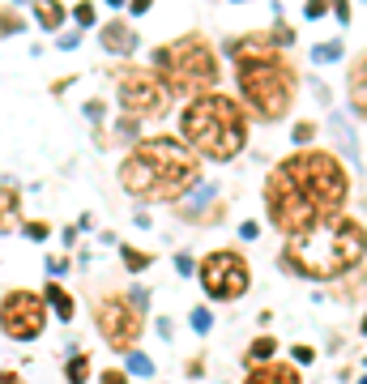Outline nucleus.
<instances>
[{"instance_id":"1","label":"nucleus","mask_w":367,"mask_h":384,"mask_svg":"<svg viewBox=\"0 0 367 384\" xmlns=\"http://www.w3.org/2000/svg\"><path fill=\"white\" fill-rule=\"evenodd\" d=\"M120 184L137 201H180L201 184V167L180 137H145L124 154Z\"/></svg>"},{"instance_id":"2","label":"nucleus","mask_w":367,"mask_h":384,"mask_svg":"<svg viewBox=\"0 0 367 384\" xmlns=\"http://www.w3.org/2000/svg\"><path fill=\"white\" fill-rule=\"evenodd\" d=\"M363 252H367L363 222L338 214V218H321L308 235L286 239L282 265L291 274H304V278H334V274L355 269L363 261Z\"/></svg>"},{"instance_id":"3","label":"nucleus","mask_w":367,"mask_h":384,"mask_svg":"<svg viewBox=\"0 0 367 384\" xmlns=\"http://www.w3.org/2000/svg\"><path fill=\"white\" fill-rule=\"evenodd\" d=\"M235 56V77H239V90L244 98L252 103V111L261 120H282L291 111V98H295V68L286 56L269 51L265 38H248V43H235L231 47Z\"/></svg>"},{"instance_id":"4","label":"nucleus","mask_w":367,"mask_h":384,"mask_svg":"<svg viewBox=\"0 0 367 384\" xmlns=\"http://www.w3.org/2000/svg\"><path fill=\"white\" fill-rule=\"evenodd\" d=\"M180 133H184L180 141L192 154L227 162V158H235L248 145V115L227 94H197L184 107V115H180Z\"/></svg>"},{"instance_id":"5","label":"nucleus","mask_w":367,"mask_h":384,"mask_svg":"<svg viewBox=\"0 0 367 384\" xmlns=\"http://www.w3.org/2000/svg\"><path fill=\"white\" fill-rule=\"evenodd\" d=\"M278 167L295 180V188L316 205L321 218H338V214H342L346 192H351V180H346L342 162H338L329 150H299V154H291V158L278 162Z\"/></svg>"},{"instance_id":"6","label":"nucleus","mask_w":367,"mask_h":384,"mask_svg":"<svg viewBox=\"0 0 367 384\" xmlns=\"http://www.w3.org/2000/svg\"><path fill=\"white\" fill-rule=\"evenodd\" d=\"M154 73L171 85V94H205L218 81V60L201 34H184L167 47H154Z\"/></svg>"},{"instance_id":"7","label":"nucleus","mask_w":367,"mask_h":384,"mask_svg":"<svg viewBox=\"0 0 367 384\" xmlns=\"http://www.w3.org/2000/svg\"><path fill=\"white\" fill-rule=\"evenodd\" d=\"M265 209H269V222H274L286 239H299V235H308V231L321 222L316 205L295 188V180H291L282 167H274L269 180H265Z\"/></svg>"},{"instance_id":"8","label":"nucleus","mask_w":367,"mask_h":384,"mask_svg":"<svg viewBox=\"0 0 367 384\" xmlns=\"http://www.w3.org/2000/svg\"><path fill=\"white\" fill-rule=\"evenodd\" d=\"M197 278H201L205 295H210V299H218V303H231V299L248 295V282H252L248 261H244L239 252H231V248L210 252V256L197 265Z\"/></svg>"},{"instance_id":"9","label":"nucleus","mask_w":367,"mask_h":384,"mask_svg":"<svg viewBox=\"0 0 367 384\" xmlns=\"http://www.w3.org/2000/svg\"><path fill=\"white\" fill-rule=\"evenodd\" d=\"M120 107L133 120H154L171 111V85L154 73V68H133L120 81Z\"/></svg>"},{"instance_id":"10","label":"nucleus","mask_w":367,"mask_h":384,"mask_svg":"<svg viewBox=\"0 0 367 384\" xmlns=\"http://www.w3.org/2000/svg\"><path fill=\"white\" fill-rule=\"evenodd\" d=\"M43 325H47V303H43V295L17 286V291H9V295L0 299V333H4L9 342H34V338H43Z\"/></svg>"},{"instance_id":"11","label":"nucleus","mask_w":367,"mask_h":384,"mask_svg":"<svg viewBox=\"0 0 367 384\" xmlns=\"http://www.w3.org/2000/svg\"><path fill=\"white\" fill-rule=\"evenodd\" d=\"M94 325H98V333L107 338L111 351H128V346L141 338L145 312H141L128 295H107V299H98V308H94Z\"/></svg>"},{"instance_id":"12","label":"nucleus","mask_w":367,"mask_h":384,"mask_svg":"<svg viewBox=\"0 0 367 384\" xmlns=\"http://www.w3.org/2000/svg\"><path fill=\"white\" fill-rule=\"evenodd\" d=\"M21 227V192L13 184H0V235H13Z\"/></svg>"},{"instance_id":"13","label":"nucleus","mask_w":367,"mask_h":384,"mask_svg":"<svg viewBox=\"0 0 367 384\" xmlns=\"http://www.w3.org/2000/svg\"><path fill=\"white\" fill-rule=\"evenodd\" d=\"M98 38H103V47H107L111 56H128V51L137 47V30H128L124 21H107Z\"/></svg>"},{"instance_id":"14","label":"nucleus","mask_w":367,"mask_h":384,"mask_svg":"<svg viewBox=\"0 0 367 384\" xmlns=\"http://www.w3.org/2000/svg\"><path fill=\"white\" fill-rule=\"evenodd\" d=\"M244 384H304V380H299V372L291 363H261V368L248 372Z\"/></svg>"},{"instance_id":"15","label":"nucleus","mask_w":367,"mask_h":384,"mask_svg":"<svg viewBox=\"0 0 367 384\" xmlns=\"http://www.w3.org/2000/svg\"><path fill=\"white\" fill-rule=\"evenodd\" d=\"M43 303H47V308H51V312H56V316H60L64 325H68V321L77 316V303H73V295H68V291H64V286H60L56 278L47 282V291H43Z\"/></svg>"},{"instance_id":"16","label":"nucleus","mask_w":367,"mask_h":384,"mask_svg":"<svg viewBox=\"0 0 367 384\" xmlns=\"http://www.w3.org/2000/svg\"><path fill=\"white\" fill-rule=\"evenodd\" d=\"M351 98H355V111L367 120V51L351 64Z\"/></svg>"},{"instance_id":"17","label":"nucleus","mask_w":367,"mask_h":384,"mask_svg":"<svg viewBox=\"0 0 367 384\" xmlns=\"http://www.w3.org/2000/svg\"><path fill=\"white\" fill-rule=\"evenodd\" d=\"M34 13H38V26L51 30V34L64 26V4L60 0H34Z\"/></svg>"},{"instance_id":"18","label":"nucleus","mask_w":367,"mask_h":384,"mask_svg":"<svg viewBox=\"0 0 367 384\" xmlns=\"http://www.w3.org/2000/svg\"><path fill=\"white\" fill-rule=\"evenodd\" d=\"M86 380H90V355L77 351V355L68 359V384H86Z\"/></svg>"},{"instance_id":"19","label":"nucleus","mask_w":367,"mask_h":384,"mask_svg":"<svg viewBox=\"0 0 367 384\" xmlns=\"http://www.w3.org/2000/svg\"><path fill=\"white\" fill-rule=\"evenodd\" d=\"M120 256H124V265H128L133 274H141V269H150V265H154V256H150V252H141V248H128V244H124V252H120Z\"/></svg>"},{"instance_id":"20","label":"nucleus","mask_w":367,"mask_h":384,"mask_svg":"<svg viewBox=\"0 0 367 384\" xmlns=\"http://www.w3.org/2000/svg\"><path fill=\"white\" fill-rule=\"evenodd\" d=\"M269 355H274V338H257V342H252V351H248V359H252V363H265Z\"/></svg>"},{"instance_id":"21","label":"nucleus","mask_w":367,"mask_h":384,"mask_svg":"<svg viewBox=\"0 0 367 384\" xmlns=\"http://www.w3.org/2000/svg\"><path fill=\"white\" fill-rule=\"evenodd\" d=\"M128 376H154V363L133 351V355H128Z\"/></svg>"},{"instance_id":"22","label":"nucleus","mask_w":367,"mask_h":384,"mask_svg":"<svg viewBox=\"0 0 367 384\" xmlns=\"http://www.w3.org/2000/svg\"><path fill=\"white\" fill-rule=\"evenodd\" d=\"M338 56H342V43H321V47L312 51L316 64H329V60H338Z\"/></svg>"},{"instance_id":"23","label":"nucleus","mask_w":367,"mask_h":384,"mask_svg":"<svg viewBox=\"0 0 367 384\" xmlns=\"http://www.w3.org/2000/svg\"><path fill=\"white\" fill-rule=\"evenodd\" d=\"M21 231H26V235H30L34 244H43V239L51 235V227H47V222H21Z\"/></svg>"},{"instance_id":"24","label":"nucleus","mask_w":367,"mask_h":384,"mask_svg":"<svg viewBox=\"0 0 367 384\" xmlns=\"http://www.w3.org/2000/svg\"><path fill=\"white\" fill-rule=\"evenodd\" d=\"M210 325H214L210 308H197V312H192V329H197V333H210Z\"/></svg>"},{"instance_id":"25","label":"nucleus","mask_w":367,"mask_h":384,"mask_svg":"<svg viewBox=\"0 0 367 384\" xmlns=\"http://www.w3.org/2000/svg\"><path fill=\"white\" fill-rule=\"evenodd\" d=\"M73 17H77L81 26H94V4H90V0H81V4L73 9Z\"/></svg>"},{"instance_id":"26","label":"nucleus","mask_w":367,"mask_h":384,"mask_svg":"<svg viewBox=\"0 0 367 384\" xmlns=\"http://www.w3.org/2000/svg\"><path fill=\"white\" fill-rule=\"evenodd\" d=\"M291 137H295V141H312V137H316V124H312V120H304V124H295V133H291Z\"/></svg>"},{"instance_id":"27","label":"nucleus","mask_w":367,"mask_h":384,"mask_svg":"<svg viewBox=\"0 0 367 384\" xmlns=\"http://www.w3.org/2000/svg\"><path fill=\"white\" fill-rule=\"evenodd\" d=\"M98 384H128V372H120V368H107V372L98 376Z\"/></svg>"},{"instance_id":"28","label":"nucleus","mask_w":367,"mask_h":384,"mask_svg":"<svg viewBox=\"0 0 367 384\" xmlns=\"http://www.w3.org/2000/svg\"><path fill=\"white\" fill-rule=\"evenodd\" d=\"M64 269H68V261H64V256H51V261H47V274H51V278H60Z\"/></svg>"},{"instance_id":"29","label":"nucleus","mask_w":367,"mask_h":384,"mask_svg":"<svg viewBox=\"0 0 367 384\" xmlns=\"http://www.w3.org/2000/svg\"><path fill=\"white\" fill-rule=\"evenodd\" d=\"M325 9H329V0H308L304 13H308V17H325Z\"/></svg>"},{"instance_id":"30","label":"nucleus","mask_w":367,"mask_h":384,"mask_svg":"<svg viewBox=\"0 0 367 384\" xmlns=\"http://www.w3.org/2000/svg\"><path fill=\"white\" fill-rule=\"evenodd\" d=\"M175 269L188 278V274H192V256H188V252H180V256H175Z\"/></svg>"},{"instance_id":"31","label":"nucleus","mask_w":367,"mask_h":384,"mask_svg":"<svg viewBox=\"0 0 367 384\" xmlns=\"http://www.w3.org/2000/svg\"><path fill=\"white\" fill-rule=\"evenodd\" d=\"M334 13H338V21H351V0H334Z\"/></svg>"},{"instance_id":"32","label":"nucleus","mask_w":367,"mask_h":384,"mask_svg":"<svg viewBox=\"0 0 367 384\" xmlns=\"http://www.w3.org/2000/svg\"><path fill=\"white\" fill-rule=\"evenodd\" d=\"M239 235H244V239H257V235H261V227H257V222H244V227H239Z\"/></svg>"},{"instance_id":"33","label":"nucleus","mask_w":367,"mask_h":384,"mask_svg":"<svg viewBox=\"0 0 367 384\" xmlns=\"http://www.w3.org/2000/svg\"><path fill=\"white\" fill-rule=\"evenodd\" d=\"M295 359H299V363H312L316 355H312V346H299V351H295Z\"/></svg>"},{"instance_id":"34","label":"nucleus","mask_w":367,"mask_h":384,"mask_svg":"<svg viewBox=\"0 0 367 384\" xmlns=\"http://www.w3.org/2000/svg\"><path fill=\"white\" fill-rule=\"evenodd\" d=\"M0 384H21V380H17V372H0Z\"/></svg>"},{"instance_id":"35","label":"nucleus","mask_w":367,"mask_h":384,"mask_svg":"<svg viewBox=\"0 0 367 384\" xmlns=\"http://www.w3.org/2000/svg\"><path fill=\"white\" fill-rule=\"evenodd\" d=\"M150 9V0H133V13H145Z\"/></svg>"},{"instance_id":"36","label":"nucleus","mask_w":367,"mask_h":384,"mask_svg":"<svg viewBox=\"0 0 367 384\" xmlns=\"http://www.w3.org/2000/svg\"><path fill=\"white\" fill-rule=\"evenodd\" d=\"M111 4H124V0H111Z\"/></svg>"},{"instance_id":"37","label":"nucleus","mask_w":367,"mask_h":384,"mask_svg":"<svg viewBox=\"0 0 367 384\" xmlns=\"http://www.w3.org/2000/svg\"><path fill=\"white\" fill-rule=\"evenodd\" d=\"M363 384H367V376H363Z\"/></svg>"}]
</instances>
